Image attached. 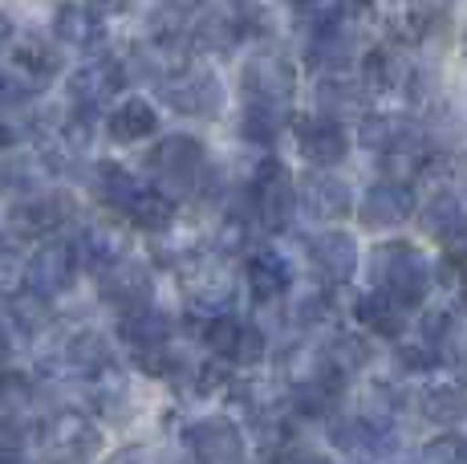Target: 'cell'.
Here are the masks:
<instances>
[{
  "label": "cell",
  "instance_id": "bcb514c9",
  "mask_svg": "<svg viewBox=\"0 0 467 464\" xmlns=\"http://www.w3.org/2000/svg\"><path fill=\"white\" fill-rule=\"evenodd\" d=\"M130 5L134 0H86V8L98 13V16H119V13H127Z\"/></svg>",
  "mask_w": 467,
  "mask_h": 464
},
{
  "label": "cell",
  "instance_id": "d4e9b609",
  "mask_svg": "<svg viewBox=\"0 0 467 464\" xmlns=\"http://www.w3.org/2000/svg\"><path fill=\"white\" fill-rule=\"evenodd\" d=\"M106 131H110L114 142H142L159 131V114L147 98H127V102H119L110 111Z\"/></svg>",
  "mask_w": 467,
  "mask_h": 464
},
{
  "label": "cell",
  "instance_id": "4fadbf2b",
  "mask_svg": "<svg viewBox=\"0 0 467 464\" xmlns=\"http://www.w3.org/2000/svg\"><path fill=\"white\" fill-rule=\"evenodd\" d=\"M74 273H78V253H74V245H66V240H45L37 253H33V261L25 265L29 290L45 293V298L66 293L69 285H74Z\"/></svg>",
  "mask_w": 467,
  "mask_h": 464
},
{
  "label": "cell",
  "instance_id": "1f68e13d",
  "mask_svg": "<svg viewBox=\"0 0 467 464\" xmlns=\"http://www.w3.org/2000/svg\"><path fill=\"white\" fill-rule=\"evenodd\" d=\"M244 41V33H240V25L232 21V13L228 8H215V13H208L200 21V29H195V37H192V46H200V49H208V53H232Z\"/></svg>",
  "mask_w": 467,
  "mask_h": 464
},
{
  "label": "cell",
  "instance_id": "ac0fdd59",
  "mask_svg": "<svg viewBox=\"0 0 467 464\" xmlns=\"http://www.w3.org/2000/svg\"><path fill=\"white\" fill-rule=\"evenodd\" d=\"M354 49H358V37L346 21L313 29V37H309V61L317 69H326V74H346V66L354 61Z\"/></svg>",
  "mask_w": 467,
  "mask_h": 464
},
{
  "label": "cell",
  "instance_id": "8fae6325",
  "mask_svg": "<svg viewBox=\"0 0 467 464\" xmlns=\"http://www.w3.org/2000/svg\"><path fill=\"white\" fill-rule=\"evenodd\" d=\"M410 212H415V192H410V184H402V180L374 184L370 192L362 195V204H358V220H362V228H370V232L407 225Z\"/></svg>",
  "mask_w": 467,
  "mask_h": 464
},
{
  "label": "cell",
  "instance_id": "3957f363",
  "mask_svg": "<svg viewBox=\"0 0 467 464\" xmlns=\"http://www.w3.org/2000/svg\"><path fill=\"white\" fill-rule=\"evenodd\" d=\"M203 172H208V151L192 135H171L150 151V175H155L159 192H167V195L195 192Z\"/></svg>",
  "mask_w": 467,
  "mask_h": 464
},
{
  "label": "cell",
  "instance_id": "603a6c76",
  "mask_svg": "<svg viewBox=\"0 0 467 464\" xmlns=\"http://www.w3.org/2000/svg\"><path fill=\"white\" fill-rule=\"evenodd\" d=\"M119 338L134 354L147 351V346L171 343V318L163 310H155V301H150V306H139V310H130V314H119Z\"/></svg>",
  "mask_w": 467,
  "mask_h": 464
},
{
  "label": "cell",
  "instance_id": "ffe728a7",
  "mask_svg": "<svg viewBox=\"0 0 467 464\" xmlns=\"http://www.w3.org/2000/svg\"><path fill=\"white\" fill-rule=\"evenodd\" d=\"M297 204L313 220H341L349 212V187L337 175H309L297 192Z\"/></svg>",
  "mask_w": 467,
  "mask_h": 464
},
{
  "label": "cell",
  "instance_id": "836d02e7",
  "mask_svg": "<svg viewBox=\"0 0 467 464\" xmlns=\"http://www.w3.org/2000/svg\"><path fill=\"white\" fill-rule=\"evenodd\" d=\"M8 318H13V326L21 330V334H41L45 326H49V298L37 290H16L8 293Z\"/></svg>",
  "mask_w": 467,
  "mask_h": 464
},
{
  "label": "cell",
  "instance_id": "f546056e",
  "mask_svg": "<svg viewBox=\"0 0 467 464\" xmlns=\"http://www.w3.org/2000/svg\"><path fill=\"white\" fill-rule=\"evenodd\" d=\"M419 407H423V416L431 424L451 427L467 416V391L460 383H431L423 395H419Z\"/></svg>",
  "mask_w": 467,
  "mask_h": 464
},
{
  "label": "cell",
  "instance_id": "6da1fadb",
  "mask_svg": "<svg viewBox=\"0 0 467 464\" xmlns=\"http://www.w3.org/2000/svg\"><path fill=\"white\" fill-rule=\"evenodd\" d=\"M374 278L379 290H386L394 301H402L407 310L423 306L431 293V261L407 240H386L374 248Z\"/></svg>",
  "mask_w": 467,
  "mask_h": 464
},
{
  "label": "cell",
  "instance_id": "8992f818",
  "mask_svg": "<svg viewBox=\"0 0 467 464\" xmlns=\"http://www.w3.org/2000/svg\"><path fill=\"white\" fill-rule=\"evenodd\" d=\"M293 212H297V184L289 167L281 159H265L253 175V216L260 220V228L281 232L293 225Z\"/></svg>",
  "mask_w": 467,
  "mask_h": 464
},
{
  "label": "cell",
  "instance_id": "52a82bcc",
  "mask_svg": "<svg viewBox=\"0 0 467 464\" xmlns=\"http://www.w3.org/2000/svg\"><path fill=\"white\" fill-rule=\"evenodd\" d=\"M163 102L179 114H192V119H215L223 106V86L208 66H183L171 78H163Z\"/></svg>",
  "mask_w": 467,
  "mask_h": 464
},
{
  "label": "cell",
  "instance_id": "5bb4252c",
  "mask_svg": "<svg viewBox=\"0 0 467 464\" xmlns=\"http://www.w3.org/2000/svg\"><path fill=\"white\" fill-rule=\"evenodd\" d=\"M362 142L370 151H379L382 159H402V155H423V139L419 127L407 114H370L362 122Z\"/></svg>",
  "mask_w": 467,
  "mask_h": 464
},
{
  "label": "cell",
  "instance_id": "5b68a950",
  "mask_svg": "<svg viewBox=\"0 0 467 464\" xmlns=\"http://www.w3.org/2000/svg\"><path fill=\"white\" fill-rule=\"evenodd\" d=\"M41 457L49 464H86L102 448V432L82 412H57L41 427Z\"/></svg>",
  "mask_w": 467,
  "mask_h": 464
},
{
  "label": "cell",
  "instance_id": "4316f807",
  "mask_svg": "<svg viewBox=\"0 0 467 464\" xmlns=\"http://www.w3.org/2000/svg\"><path fill=\"white\" fill-rule=\"evenodd\" d=\"M358 318L379 338H399L402 330H407V306L394 301L386 290H374V293H366V298H358Z\"/></svg>",
  "mask_w": 467,
  "mask_h": 464
},
{
  "label": "cell",
  "instance_id": "e575fe53",
  "mask_svg": "<svg viewBox=\"0 0 467 464\" xmlns=\"http://www.w3.org/2000/svg\"><path fill=\"white\" fill-rule=\"evenodd\" d=\"M321 351H326L329 367H334L341 379H349L354 371H362L366 363H370V346H366L358 334H337L334 343H326Z\"/></svg>",
  "mask_w": 467,
  "mask_h": 464
},
{
  "label": "cell",
  "instance_id": "9c48e42d",
  "mask_svg": "<svg viewBox=\"0 0 467 464\" xmlns=\"http://www.w3.org/2000/svg\"><path fill=\"white\" fill-rule=\"evenodd\" d=\"M183 444L200 464H240L244 460V436L228 416L195 419L183 432Z\"/></svg>",
  "mask_w": 467,
  "mask_h": 464
},
{
  "label": "cell",
  "instance_id": "f6af8a7d",
  "mask_svg": "<svg viewBox=\"0 0 467 464\" xmlns=\"http://www.w3.org/2000/svg\"><path fill=\"white\" fill-rule=\"evenodd\" d=\"M106 464H150V452L142 448V444H127V448H119Z\"/></svg>",
  "mask_w": 467,
  "mask_h": 464
},
{
  "label": "cell",
  "instance_id": "44dd1931",
  "mask_svg": "<svg viewBox=\"0 0 467 464\" xmlns=\"http://www.w3.org/2000/svg\"><path fill=\"white\" fill-rule=\"evenodd\" d=\"M53 33H57L61 46H74V49H98L106 41L102 16L89 13L86 5H61L53 13Z\"/></svg>",
  "mask_w": 467,
  "mask_h": 464
},
{
  "label": "cell",
  "instance_id": "83f0119b",
  "mask_svg": "<svg viewBox=\"0 0 467 464\" xmlns=\"http://www.w3.org/2000/svg\"><path fill=\"white\" fill-rule=\"evenodd\" d=\"M122 212H127V216H130L142 232H163V228L175 225V200H171L167 192H159L155 184H150V187L142 184L139 192H134V200H130Z\"/></svg>",
  "mask_w": 467,
  "mask_h": 464
},
{
  "label": "cell",
  "instance_id": "cb8c5ba5",
  "mask_svg": "<svg viewBox=\"0 0 467 464\" xmlns=\"http://www.w3.org/2000/svg\"><path fill=\"white\" fill-rule=\"evenodd\" d=\"M423 228L431 232L435 240H443L447 248L451 245H467V208L455 192H443L427 204L423 212Z\"/></svg>",
  "mask_w": 467,
  "mask_h": 464
},
{
  "label": "cell",
  "instance_id": "f1b7e54d",
  "mask_svg": "<svg viewBox=\"0 0 467 464\" xmlns=\"http://www.w3.org/2000/svg\"><path fill=\"white\" fill-rule=\"evenodd\" d=\"M362 82L366 90H399L410 82V66L399 49H370L362 61Z\"/></svg>",
  "mask_w": 467,
  "mask_h": 464
},
{
  "label": "cell",
  "instance_id": "d590c367",
  "mask_svg": "<svg viewBox=\"0 0 467 464\" xmlns=\"http://www.w3.org/2000/svg\"><path fill=\"white\" fill-rule=\"evenodd\" d=\"M139 180L127 172V167H119V163H102L98 167V192H102V200L110 204V208H127V204L134 200V192H139Z\"/></svg>",
  "mask_w": 467,
  "mask_h": 464
},
{
  "label": "cell",
  "instance_id": "816d5d0a",
  "mask_svg": "<svg viewBox=\"0 0 467 464\" xmlns=\"http://www.w3.org/2000/svg\"><path fill=\"white\" fill-rule=\"evenodd\" d=\"M0 464H13V457H8V452H0Z\"/></svg>",
  "mask_w": 467,
  "mask_h": 464
},
{
  "label": "cell",
  "instance_id": "7c38bea8",
  "mask_svg": "<svg viewBox=\"0 0 467 464\" xmlns=\"http://www.w3.org/2000/svg\"><path fill=\"white\" fill-rule=\"evenodd\" d=\"M102 301L114 314H130L139 306H150L155 301V278L139 261H114L110 269H102Z\"/></svg>",
  "mask_w": 467,
  "mask_h": 464
},
{
  "label": "cell",
  "instance_id": "8d00e7d4",
  "mask_svg": "<svg viewBox=\"0 0 467 464\" xmlns=\"http://www.w3.org/2000/svg\"><path fill=\"white\" fill-rule=\"evenodd\" d=\"M362 98H366L362 86L346 82V78H337V74H329L326 82H321V106H326L329 119H337V114H346V111H358Z\"/></svg>",
  "mask_w": 467,
  "mask_h": 464
},
{
  "label": "cell",
  "instance_id": "c3c4849f",
  "mask_svg": "<svg viewBox=\"0 0 467 464\" xmlns=\"http://www.w3.org/2000/svg\"><path fill=\"white\" fill-rule=\"evenodd\" d=\"M8 37H13V21L0 13V46H8Z\"/></svg>",
  "mask_w": 467,
  "mask_h": 464
},
{
  "label": "cell",
  "instance_id": "681fc988",
  "mask_svg": "<svg viewBox=\"0 0 467 464\" xmlns=\"http://www.w3.org/2000/svg\"><path fill=\"white\" fill-rule=\"evenodd\" d=\"M8 142H13V131H8V127H5V122H0V151H5V147H8Z\"/></svg>",
  "mask_w": 467,
  "mask_h": 464
},
{
  "label": "cell",
  "instance_id": "7402d4cb",
  "mask_svg": "<svg viewBox=\"0 0 467 464\" xmlns=\"http://www.w3.org/2000/svg\"><path fill=\"white\" fill-rule=\"evenodd\" d=\"M244 278H248V293H253L256 301H273L289 290V265H285V257L273 253V248H256L244 261Z\"/></svg>",
  "mask_w": 467,
  "mask_h": 464
},
{
  "label": "cell",
  "instance_id": "74e56055",
  "mask_svg": "<svg viewBox=\"0 0 467 464\" xmlns=\"http://www.w3.org/2000/svg\"><path fill=\"white\" fill-rule=\"evenodd\" d=\"M281 122H285V111L244 102V119H240V131H244V139H253V142H273L276 131H281Z\"/></svg>",
  "mask_w": 467,
  "mask_h": 464
},
{
  "label": "cell",
  "instance_id": "4dcf8cb0",
  "mask_svg": "<svg viewBox=\"0 0 467 464\" xmlns=\"http://www.w3.org/2000/svg\"><path fill=\"white\" fill-rule=\"evenodd\" d=\"M74 253H78V261H86L89 269H110L114 261H122V237H119V228H110V225H89L82 232V240L74 245Z\"/></svg>",
  "mask_w": 467,
  "mask_h": 464
},
{
  "label": "cell",
  "instance_id": "b9f144b4",
  "mask_svg": "<svg viewBox=\"0 0 467 464\" xmlns=\"http://www.w3.org/2000/svg\"><path fill=\"white\" fill-rule=\"evenodd\" d=\"M236 318L232 314H212L208 322H203V346H208V351H215V354H223V359H228V351H232V338H236Z\"/></svg>",
  "mask_w": 467,
  "mask_h": 464
},
{
  "label": "cell",
  "instance_id": "484cf974",
  "mask_svg": "<svg viewBox=\"0 0 467 464\" xmlns=\"http://www.w3.org/2000/svg\"><path fill=\"white\" fill-rule=\"evenodd\" d=\"M110 363H114L110 343H106L98 330H78V334L66 343V351H61V367L69 374H82V379L98 374L102 367H110Z\"/></svg>",
  "mask_w": 467,
  "mask_h": 464
},
{
  "label": "cell",
  "instance_id": "ba28073f",
  "mask_svg": "<svg viewBox=\"0 0 467 464\" xmlns=\"http://www.w3.org/2000/svg\"><path fill=\"white\" fill-rule=\"evenodd\" d=\"M329 440L358 460H379L386 452H394L399 432H394V424L386 416H379V419L374 416H337L334 424H329Z\"/></svg>",
  "mask_w": 467,
  "mask_h": 464
},
{
  "label": "cell",
  "instance_id": "f907efd6",
  "mask_svg": "<svg viewBox=\"0 0 467 464\" xmlns=\"http://www.w3.org/2000/svg\"><path fill=\"white\" fill-rule=\"evenodd\" d=\"M5 354H8V346H5V338H0V363H5Z\"/></svg>",
  "mask_w": 467,
  "mask_h": 464
},
{
  "label": "cell",
  "instance_id": "f35d334b",
  "mask_svg": "<svg viewBox=\"0 0 467 464\" xmlns=\"http://www.w3.org/2000/svg\"><path fill=\"white\" fill-rule=\"evenodd\" d=\"M265 334H260V326L253 322H240L236 326V338H232V351H228V359L232 363H240V367H256L260 359H265Z\"/></svg>",
  "mask_w": 467,
  "mask_h": 464
},
{
  "label": "cell",
  "instance_id": "7bdbcfd3",
  "mask_svg": "<svg viewBox=\"0 0 467 464\" xmlns=\"http://www.w3.org/2000/svg\"><path fill=\"white\" fill-rule=\"evenodd\" d=\"M25 281V261L16 257L13 245H0V298H8V293H16Z\"/></svg>",
  "mask_w": 467,
  "mask_h": 464
},
{
  "label": "cell",
  "instance_id": "7a4b0ae2",
  "mask_svg": "<svg viewBox=\"0 0 467 464\" xmlns=\"http://www.w3.org/2000/svg\"><path fill=\"white\" fill-rule=\"evenodd\" d=\"M179 290H183L187 306L195 314L212 318V314H228L232 298H236V278H232L228 261L220 253H192L179 265Z\"/></svg>",
  "mask_w": 467,
  "mask_h": 464
},
{
  "label": "cell",
  "instance_id": "60d3db41",
  "mask_svg": "<svg viewBox=\"0 0 467 464\" xmlns=\"http://www.w3.org/2000/svg\"><path fill=\"white\" fill-rule=\"evenodd\" d=\"M419 464H467V440L455 432H443L423 448Z\"/></svg>",
  "mask_w": 467,
  "mask_h": 464
},
{
  "label": "cell",
  "instance_id": "e0dca14e",
  "mask_svg": "<svg viewBox=\"0 0 467 464\" xmlns=\"http://www.w3.org/2000/svg\"><path fill=\"white\" fill-rule=\"evenodd\" d=\"M455 0H399V8L390 13V29L402 41H427L435 29H443L451 16Z\"/></svg>",
  "mask_w": 467,
  "mask_h": 464
},
{
  "label": "cell",
  "instance_id": "30bf717a",
  "mask_svg": "<svg viewBox=\"0 0 467 464\" xmlns=\"http://www.w3.org/2000/svg\"><path fill=\"white\" fill-rule=\"evenodd\" d=\"M69 200L66 195H33L5 212V228L13 240H49L53 232L66 225Z\"/></svg>",
  "mask_w": 467,
  "mask_h": 464
},
{
  "label": "cell",
  "instance_id": "277c9868",
  "mask_svg": "<svg viewBox=\"0 0 467 464\" xmlns=\"http://www.w3.org/2000/svg\"><path fill=\"white\" fill-rule=\"evenodd\" d=\"M240 86H244V102L289 111L293 94H297V69H293V61L285 53L256 49L240 69Z\"/></svg>",
  "mask_w": 467,
  "mask_h": 464
},
{
  "label": "cell",
  "instance_id": "9a60e30c",
  "mask_svg": "<svg viewBox=\"0 0 467 464\" xmlns=\"http://www.w3.org/2000/svg\"><path fill=\"white\" fill-rule=\"evenodd\" d=\"M297 147L313 167H334V163L346 159L349 139H346V131H341L337 119H329V114H313V119L297 122Z\"/></svg>",
  "mask_w": 467,
  "mask_h": 464
},
{
  "label": "cell",
  "instance_id": "ee69618b",
  "mask_svg": "<svg viewBox=\"0 0 467 464\" xmlns=\"http://www.w3.org/2000/svg\"><path fill=\"white\" fill-rule=\"evenodd\" d=\"M399 363L407 371H431L439 363V354L427 343H410V346H399Z\"/></svg>",
  "mask_w": 467,
  "mask_h": 464
},
{
  "label": "cell",
  "instance_id": "d6a6232c",
  "mask_svg": "<svg viewBox=\"0 0 467 464\" xmlns=\"http://www.w3.org/2000/svg\"><path fill=\"white\" fill-rule=\"evenodd\" d=\"M13 61H16V69L29 78V86H45L49 78L61 74V53L53 46H45V41H21V46L13 49Z\"/></svg>",
  "mask_w": 467,
  "mask_h": 464
},
{
  "label": "cell",
  "instance_id": "ab89813d",
  "mask_svg": "<svg viewBox=\"0 0 467 464\" xmlns=\"http://www.w3.org/2000/svg\"><path fill=\"white\" fill-rule=\"evenodd\" d=\"M33 383L21 371H0V416H16L21 407H29Z\"/></svg>",
  "mask_w": 467,
  "mask_h": 464
},
{
  "label": "cell",
  "instance_id": "d6986e66",
  "mask_svg": "<svg viewBox=\"0 0 467 464\" xmlns=\"http://www.w3.org/2000/svg\"><path fill=\"white\" fill-rule=\"evenodd\" d=\"M313 265L326 281L346 285L358 269V245L349 232H326V237L313 240Z\"/></svg>",
  "mask_w": 467,
  "mask_h": 464
},
{
  "label": "cell",
  "instance_id": "7dc6e473",
  "mask_svg": "<svg viewBox=\"0 0 467 464\" xmlns=\"http://www.w3.org/2000/svg\"><path fill=\"white\" fill-rule=\"evenodd\" d=\"M16 98H21V90H16V82L8 74H0V106L5 102H16Z\"/></svg>",
  "mask_w": 467,
  "mask_h": 464
},
{
  "label": "cell",
  "instance_id": "2e32d148",
  "mask_svg": "<svg viewBox=\"0 0 467 464\" xmlns=\"http://www.w3.org/2000/svg\"><path fill=\"white\" fill-rule=\"evenodd\" d=\"M122 86H127V82H122V66H119V61L98 58V61H89V66H82L74 78H69V98L78 102V111L89 114V111H102V106L110 102Z\"/></svg>",
  "mask_w": 467,
  "mask_h": 464
}]
</instances>
